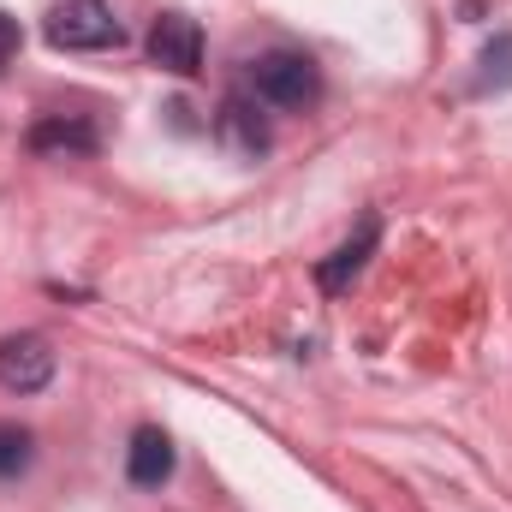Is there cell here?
<instances>
[{"label": "cell", "instance_id": "4", "mask_svg": "<svg viewBox=\"0 0 512 512\" xmlns=\"http://www.w3.org/2000/svg\"><path fill=\"white\" fill-rule=\"evenodd\" d=\"M54 382V346L42 334H6L0 340V387L12 393H36Z\"/></svg>", "mask_w": 512, "mask_h": 512}, {"label": "cell", "instance_id": "6", "mask_svg": "<svg viewBox=\"0 0 512 512\" xmlns=\"http://www.w3.org/2000/svg\"><path fill=\"white\" fill-rule=\"evenodd\" d=\"M376 239H382V221H376V215H364V221H358V233H352L340 251L328 256V262H316V280H322V292H346V286L358 280V268L370 262Z\"/></svg>", "mask_w": 512, "mask_h": 512}, {"label": "cell", "instance_id": "5", "mask_svg": "<svg viewBox=\"0 0 512 512\" xmlns=\"http://www.w3.org/2000/svg\"><path fill=\"white\" fill-rule=\"evenodd\" d=\"M126 477L137 483V489H161V483L173 477V441H167V429L143 423V429L131 435V447H126Z\"/></svg>", "mask_w": 512, "mask_h": 512}, {"label": "cell", "instance_id": "9", "mask_svg": "<svg viewBox=\"0 0 512 512\" xmlns=\"http://www.w3.org/2000/svg\"><path fill=\"white\" fill-rule=\"evenodd\" d=\"M30 465H36V435L24 423H0V483L24 477Z\"/></svg>", "mask_w": 512, "mask_h": 512}, {"label": "cell", "instance_id": "10", "mask_svg": "<svg viewBox=\"0 0 512 512\" xmlns=\"http://www.w3.org/2000/svg\"><path fill=\"white\" fill-rule=\"evenodd\" d=\"M512 84V36H495L483 48V90H507Z\"/></svg>", "mask_w": 512, "mask_h": 512}, {"label": "cell", "instance_id": "7", "mask_svg": "<svg viewBox=\"0 0 512 512\" xmlns=\"http://www.w3.org/2000/svg\"><path fill=\"white\" fill-rule=\"evenodd\" d=\"M215 137H221L239 161H256V155L268 149V126H262V114H256L245 96H227V102H221V114H215Z\"/></svg>", "mask_w": 512, "mask_h": 512}, {"label": "cell", "instance_id": "1", "mask_svg": "<svg viewBox=\"0 0 512 512\" xmlns=\"http://www.w3.org/2000/svg\"><path fill=\"white\" fill-rule=\"evenodd\" d=\"M251 90L268 102V108L304 114V108H316V96H322V72H316L310 54L274 48V54H262V60L251 66Z\"/></svg>", "mask_w": 512, "mask_h": 512}, {"label": "cell", "instance_id": "8", "mask_svg": "<svg viewBox=\"0 0 512 512\" xmlns=\"http://www.w3.org/2000/svg\"><path fill=\"white\" fill-rule=\"evenodd\" d=\"M96 126L90 120H42L30 131V149L36 155H96Z\"/></svg>", "mask_w": 512, "mask_h": 512}, {"label": "cell", "instance_id": "2", "mask_svg": "<svg viewBox=\"0 0 512 512\" xmlns=\"http://www.w3.org/2000/svg\"><path fill=\"white\" fill-rule=\"evenodd\" d=\"M48 42L66 54H102V48L126 42V24L114 18L108 0H60L48 12Z\"/></svg>", "mask_w": 512, "mask_h": 512}, {"label": "cell", "instance_id": "3", "mask_svg": "<svg viewBox=\"0 0 512 512\" xmlns=\"http://www.w3.org/2000/svg\"><path fill=\"white\" fill-rule=\"evenodd\" d=\"M149 60H155L161 72H173V78H191V72L203 66V30H197V18L161 12L155 30H149Z\"/></svg>", "mask_w": 512, "mask_h": 512}, {"label": "cell", "instance_id": "11", "mask_svg": "<svg viewBox=\"0 0 512 512\" xmlns=\"http://www.w3.org/2000/svg\"><path fill=\"white\" fill-rule=\"evenodd\" d=\"M12 48H18V18H6V12H0V60H6Z\"/></svg>", "mask_w": 512, "mask_h": 512}]
</instances>
